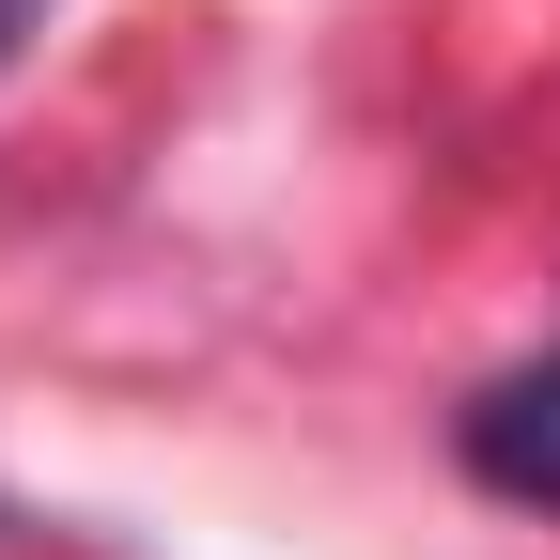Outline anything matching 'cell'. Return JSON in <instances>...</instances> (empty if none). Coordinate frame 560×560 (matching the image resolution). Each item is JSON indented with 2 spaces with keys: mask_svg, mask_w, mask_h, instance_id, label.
I'll list each match as a JSON object with an SVG mask.
<instances>
[{
  "mask_svg": "<svg viewBox=\"0 0 560 560\" xmlns=\"http://www.w3.org/2000/svg\"><path fill=\"white\" fill-rule=\"evenodd\" d=\"M467 482L560 514V359H529V374H499V389L467 405Z\"/></svg>",
  "mask_w": 560,
  "mask_h": 560,
  "instance_id": "cell-1",
  "label": "cell"
},
{
  "mask_svg": "<svg viewBox=\"0 0 560 560\" xmlns=\"http://www.w3.org/2000/svg\"><path fill=\"white\" fill-rule=\"evenodd\" d=\"M32 16H47V0H0V62H16V47H32Z\"/></svg>",
  "mask_w": 560,
  "mask_h": 560,
  "instance_id": "cell-2",
  "label": "cell"
}]
</instances>
